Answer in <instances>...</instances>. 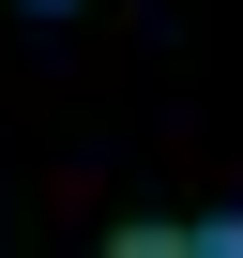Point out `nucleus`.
Instances as JSON below:
<instances>
[{
	"mask_svg": "<svg viewBox=\"0 0 243 258\" xmlns=\"http://www.w3.org/2000/svg\"><path fill=\"white\" fill-rule=\"evenodd\" d=\"M31 16H61V0H31Z\"/></svg>",
	"mask_w": 243,
	"mask_h": 258,
	"instance_id": "1",
	"label": "nucleus"
}]
</instances>
